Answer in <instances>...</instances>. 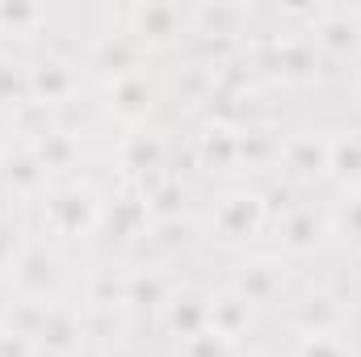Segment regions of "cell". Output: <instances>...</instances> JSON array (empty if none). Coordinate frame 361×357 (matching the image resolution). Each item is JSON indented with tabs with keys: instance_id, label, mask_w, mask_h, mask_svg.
Masks as SVG:
<instances>
[{
	"instance_id": "cell-8",
	"label": "cell",
	"mask_w": 361,
	"mask_h": 357,
	"mask_svg": "<svg viewBox=\"0 0 361 357\" xmlns=\"http://www.w3.org/2000/svg\"><path fill=\"white\" fill-rule=\"evenodd\" d=\"M160 97H164V89H160L143 68H139V72H126V76H118V80H105V89H101L105 114L122 126V135L152 126V118H156V109H160Z\"/></svg>"
},
{
	"instance_id": "cell-18",
	"label": "cell",
	"mask_w": 361,
	"mask_h": 357,
	"mask_svg": "<svg viewBox=\"0 0 361 357\" xmlns=\"http://www.w3.org/2000/svg\"><path fill=\"white\" fill-rule=\"evenodd\" d=\"M202 219L193 214H177V219H156L143 236V248L156 257V265H173L180 257H189V248L202 240Z\"/></svg>"
},
{
	"instance_id": "cell-21",
	"label": "cell",
	"mask_w": 361,
	"mask_h": 357,
	"mask_svg": "<svg viewBox=\"0 0 361 357\" xmlns=\"http://www.w3.org/2000/svg\"><path fill=\"white\" fill-rule=\"evenodd\" d=\"M328 181L341 193L361 189V126L328 131Z\"/></svg>"
},
{
	"instance_id": "cell-33",
	"label": "cell",
	"mask_w": 361,
	"mask_h": 357,
	"mask_svg": "<svg viewBox=\"0 0 361 357\" xmlns=\"http://www.w3.org/2000/svg\"><path fill=\"white\" fill-rule=\"evenodd\" d=\"M0 332H4V315H0Z\"/></svg>"
},
{
	"instance_id": "cell-32",
	"label": "cell",
	"mask_w": 361,
	"mask_h": 357,
	"mask_svg": "<svg viewBox=\"0 0 361 357\" xmlns=\"http://www.w3.org/2000/svg\"><path fill=\"white\" fill-rule=\"evenodd\" d=\"M244 357H265V353H244Z\"/></svg>"
},
{
	"instance_id": "cell-19",
	"label": "cell",
	"mask_w": 361,
	"mask_h": 357,
	"mask_svg": "<svg viewBox=\"0 0 361 357\" xmlns=\"http://www.w3.org/2000/svg\"><path fill=\"white\" fill-rule=\"evenodd\" d=\"M252 324H257V307L248 298H240L231 286L210 290V324L206 328L214 337H223V341H231V345L244 349V341L252 337Z\"/></svg>"
},
{
	"instance_id": "cell-26",
	"label": "cell",
	"mask_w": 361,
	"mask_h": 357,
	"mask_svg": "<svg viewBox=\"0 0 361 357\" xmlns=\"http://www.w3.org/2000/svg\"><path fill=\"white\" fill-rule=\"evenodd\" d=\"M290 357H361V353L349 341V332H336V337H294Z\"/></svg>"
},
{
	"instance_id": "cell-10",
	"label": "cell",
	"mask_w": 361,
	"mask_h": 357,
	"mask_svg": "<svg viewBox=\"0 0 361 357\" xmlns=\"http://www.w3.org/2000/svg\"><path fill=\"white\" fill-rule=\"evenodd\" d=\"M189 152H193V164H197L206 177L223 181V185L244 181V173H240V126H231V122H223V118H206V122L197 126Z\"/></svg>"
},
{
	"instance_id": "cell-16",
	"label": "cell",
	"mask_w": 361,
	"mask_h": 357,
	"mask_svg": "<svg viewBox=\"0 0 361 357\" xmlns=\"http://www.w3.org/2000/svg\"><path fill=\"white\" fill-rule=\"evenodd\" d=\"M51 185H55V177L42 169V160L30 152L25 139L0 160V193L13 198V202H21V206H38Z\"/></svg>"
},
{
	"instance_id": "cell-6",
	"label": "cell",
	"mask_w": 361,
	"mask_h": 357,
	"mask_svg": "<svg viewBox=\"0 0 361 357\" xmlns=\"http://www.w3.org/2000/svg\"><path fill=\"white\" fill-rule=\"evenodd\" d=\"M223 286H231L240 298H248L257 311H265V307H281L286 298H290V261L286 257H277V253H252V257H240L231 273H227V282Z\"/></svg>"
},
{
	"instance_id": "cell-1",
	"label": "cell",
	"mask_w": 361,
	"mask_h": 357,
	"mask_svg": "<svg viewBox=\"0 0 361 357\" xmlns=\"http://www.w3.org/2000/svg\"><path fill=\"white\" fill-rule=\"evenodd\" d=\"M105 206H109V198L101 193V185L76 173V177L55 181L34 210H38L42 240L63 248V244H89L92 236H101Z\"/></svg>"
},
{
	"instance_id": "cell-30",
	"label": "cell",
	"mask_w": 361,
	"mask_h": 357,
	"mask_svg": "<svg viewBox=\"0 0 361 357\" xmlns=\"http://www.w3.org/2000/svg\"><path fill=\"white\" fill-rule=\"evenodd\" d=\"M72 357H109V345H101V341H85Z\"/></svg>"
},
{
	"instance_id": "cell-28",
	"label": "cell",
	"mask_w": 361,
	"mask_h": 357,
	"mask_svg": "<svg viewBox=\"0 0 361 357\" xmlns=\"http://www.w3.org/2000/svg\"><path fill=\"white\" fill-rule=\"evenodd\" d=\"M0 357H42V353H38L34 337H25V332H17V328L4 324V332H0Z\"/></svg>"
},
{
	"instance_id": "cell-15",
	"label": "cell",
	"mask_w": 361,
	"mask_h": 357,
	"mask_svg": "<svg viewBox=\"0 0 361 357\" xmlns=\"http://www.w3.org/2000/svg\"><path fill=\"white\" fill-rule=\"evenodd\" d=\"M114 160L135 185H147V181L164 177V169H169V139L156 126L126 131L118 139V147H114Z\"/></svg>"
},
{
	"instance_id": "cell-31",
	"label": "cell",
	"mask_w": 361,
	"mask_h": 357,
	"mask_svg": "<svg viewBox=\"0 0 361 357\" xmlns=\"http://www.w3.org/2000/svg\"><path fill=\"white\" fill-rule=\"evenodd\" d=\"M353 101H357V105H361V68H357V72H353Z\"/></svg>"
},
{
	"instance_id": "cell-20",
	"label": "cell",
	"mask_w": 361,
	"mask_h": 357,
	"mask_svg": "<svg viewBox=\"0 0 361 357\" xmlns=\"http://www.w3.org/2000/svg\"><path fill=\"white\" fill-rule=\"evenodd\" d=\"M173 273L169 265H156V261H143V265L126 269V290H122V311H156L164 307V298L173 294Z\"/></svg>"
},
{
	"instance_id": "cell-23",
	"label": "cell",
	"mask_w": 361,
	"mask_h": 357,
	"mask_svg": "<svg viewBox=\"0 0 361 357\" xmlns=\"http://www.w3.org/2000/svg\"><path fill=\"white\" fill-rule=\"evenodd\" d=\"M0 109H30V76H25V59L0 51Z\"/></svg>"
},
{
	"instance_id": "cell-12",
	"label": "cell",
	"mask_w": 361,
	"mask_h": 357,
	"mask_svg": "<svg viewBox=\"0 0 361 357\" xmlns=\"http://www.w3.org/2000/svg\"><path fill=\"white\" fill-rule=\"evenodd\" d=\"M85 341H89V315L76 298L42 307V320L34 328V345L42 357H72Z\"/></svg>"
},
{
	"instance_id": "cell-11",
	"label": "cell",
	"mask_w": 361,
	"mask_h": 357,
	"mask_svg": "<svg viewBox=\"0 0 361 357\" xmlns=\"http://www.w3.org/2000/svg\"><path fill=\"white\" fill-rule=\"evenodd\" d=\"M307 38L315 42V51L328 68L332 63H353V59H361V8L324 4L315 25L307 30Z\"/></svg>"
},
{
	"instance_id": "cell-17",
	"label": "cell",
	"mask_w": 361,
	"mask_h": 357,
	"mask_svg": "<svg viewBox=\"0 0 361 357\" xmlns=\"http://www.w3.org/2000/svg\"><path fill=\"white\" fill-rule=\"evenodd\" d=\"M160 328L173 337V341H189V337H197V332H206V324H210V294L206 290H197V286H173V294L164 298V307H160Z\"/></svg>"
},
{
	"instance_id": "cell-4",
	"label": "cell",
	"mask_w": 361,
	"mask_h": 357,
	"mask_svg": "<svg viewBox=\"0 0 361 357\" xmlns=\"http://www.w3.org/2000/svg\"><path fill=\"white\" fill-rule=\"evenodd\" d=\"M25 76H30V105L42 114H63L80 101L85 89V59L68 55V51H38L25 59Z\"/></svg>"
},
{
	"instance_id": "cell-3",
	"label": "cell",
	"mask_w": 361,
	"mask_h": 357,
	"mask_svg": "<svg viewBox=\"0 0 361 357\" xmlns=\"http://www.w3.org/2000/svg\"><path fill=\"white\" fill-rule=\"evenodd\" d=\"M68 261L55 244L47 240H30L25 253L17 257V265L8 269L4 286L13 290V303H34V307H51V303H63L72 298L68 294Z\"/></svg>"
},
{
	"instance_id": "cell-24",
	"label": "cell",
	"mask_w": 361,
	"mask_h": 357,
	"mask_svg": "<svg viewBox=\"0 0 361 357\" xmlns=\"http://www.w3.org/2000/svg\"><path fill=\"white\" fill-rule=\"evenodd\" d=\"M328 227H332V236H336V240L353 244V248L361 253V189L341 193V198L328 206Z\"/></svg>"
},
{
	"instance_id": "cell-7",
	"label": "cell",
	"mask_w": 361,
	"mask_h": 357,
	"mask_svg": "<svg viewBox=\"0 0 361 357\" xmlns=\"http://www.w3.org/2000/svg\"><path fill=\"white\" fill-rule=\"evenodd\" d=\"M114 21L143 51H164V47H173L180 38H189V17H185L180 4H156V0L130 4V8H118Z\"/></svg>"
},
{
	"instance_id": "cell-27",
	"label": "cell",
	"mask_w": 361,
	"mask_h": 357,
	"mask_svg": "<svg viewBox=\"0 0 361 357\" xmlns=\"http://www.w3.org/2000/svg\"><path fill=\"white\" fill-rule=\"evenodd\" d=\"M177 357H244V349H240V345H231V341H223V337H214V332L206 328V332H197V337L180 341Z\"/></svg>"
},
{
	"instance_id": "cell-14",
	"label": "cell",
	"mask_w": 361,
	"mask_h": 357,
	"mask_svg": "<svg viewBox=\"0 0 361 357\" xmlns=\"http://www.w3.org/2000/svg\"><path fill=\"white\" fill-rule=\"evenodd\" d=\"M265 59H269V68L281 76V80H290V85H311V80H319L324 76V59H319V51H315V42L307 38V34H294V30H273L269 42H265Z\"/></svg>"
},
{
	"instance_id": "cell-29",
	"label": "cell",
	"mask_w": 361,
	"mask_h": 357,
	"mask_svg": "<svg viewBox=\"0 0 361 357\" xmlns=\"http://www.w3.org/2000/svg\"><path fill=\"white\" fill-rule=\"evenodd\" d=\"M21 143V114L13 109H0V160Z\"/></svg>"
},
{
	"instance_id": "cell-13",
	"label": "cell",
	"mask_w": 361,
	"mask_h": 357,
	"mask_svg": "<svg viewBox=\"0 0 361 357\" xmlns=\"http://www.w3.org/2000/svg\"><path fill=\"white\" fill-rule=\"evenodd\" d=\"M277 177L290 185H315L328 177V131H281Z\"/></svg>"
},
{
	"instance_id": "cell-9",
	"label": "cell",
	"mask_w": 361,
	"mask_h": 357,
	"mask_svg": "<svg viewBox=\"0 0 361 357\" xmlns=\"http://www.w3.org/2000/svg\"><path fill=\"white\" fill-rule=\"evenodd\" d=\"M273 240H277V257H286V261H298V257L319 253V248L332 240L328 206H315V202H294V206H286V210L273 219Z\"/></svg>"
},
{
	"instance_id": "cell-5",
	"label": "cell",
	"mask_w": 361,
	"mask_h": 357,
	"mask_svg": "<svg viewBox=\"0 0 361 357\" xmlns=\"http://www.w3.org/2000/svg\"><path fill=\"white\" fill-rule=\"evenodd\" d=\"M281 307H286V328L294 337H336V332H349L353 324V303L328 286L290 290Z\"/></svg>"
},
{
	"instance_id": "cell-2",
	"label": "cell",
	"mask_w": 361,
	"mask_h": 357,
	"mask_svg": "<svg viewBox=\"0 0 361 357\" xmlns=\"http://www.w3.org/2000/svg\"><path fill=\"white\" fill-rule=\"evenodd\" d=\"M273 219V202L269 193L252 181H235V185H223L206 214H202V231L227 248H240V244H252L257 236H265Z\"/></svg>"
},
{
	"instance_id": "cell-25",
	"label": "cell",
	"mask_w": 361,
	"mask_h": 357,
	"mask_svg": "<svg viewBox=\"0 0 361 357\" xmlns=\"http://www.w3.org/2000/svg\"><path fill=\"white\" fill-rule=\"evenodd\" d=\"M34 236L25 231V223L13 214V210H0V277H8V269L17 265V257L25 253Z\"/></svg>"
},
{
	"instance_id": "cell-22",
	"label": "cell",
	"mask_w": 361,
	"mask_h": 357,
	"mask_svg": "<svg viewBox=\"0 0 361 357\" xmlns=\"http://www.w3.org/2000/svg\"><path fill=\"white\" fill-rule=\"evenodd\" d=\"M55 8L34 0H0V42H34L51 30Z\"/></svg>"
}]
</instances>
